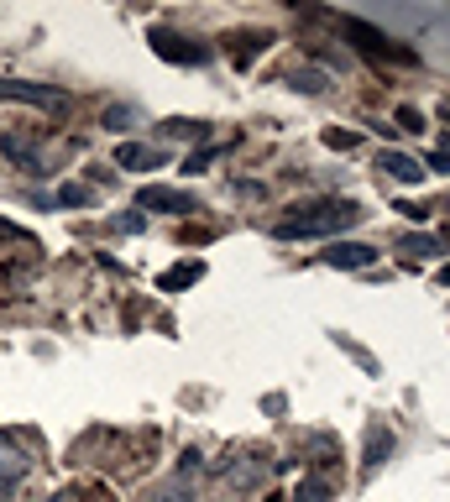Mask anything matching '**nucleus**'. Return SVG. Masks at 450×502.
I'll use <instances>...</instances> for the list:
<instances>
[{"mask_svg":"<svg viewBox=\"0 0 450 502\" xmlns=\"http://www.w3.org/2000/svg\"><path fill=\"white\" fill-rule=\"evenodd\" d=\"M0 100H22V105H63L53 84H22V79H0Z\"/></svg>","mask_w":450,"mask_h":502,"instance_id":"nucleus-8","label":"nucleus"},{"mask_svg":"<svg viewBox=\"0 0 450 502\" xmlns=\"http://www.w3.org/2000/svg\"><path fill=\"white\" fill-rule=\"evenodd\" d=\"M320 142H325L331 152H357V147H361V137H357V131H340V126H331V131H325Z\"/></svg>","mask_w":450,"mask_h":502,"instance_id":"nucleus-18","label":"nucleus"},{"mask_svg":"<svg viewBox=\"0 0 450 502\" xmlns=\"http://www.w3.org/2000/svg\"><path fill=\"white\" fill-rule=\"evenodd\" d=\"M429 168H435V173L446 178V173H450V157H446V152H435V157H429Z\"/></svg>","mask_w":450,"mask_h":502,"instance_id":"nucleus-29","label":"nucleus"},{"mask_svg":"<svg viewBox=\"0 0 450 502\" xmlns=\"http://www.w3.org/2000/svg\"><path fill=\"white\" fill-rule=\"evenodd\" d=\"M220 476H225L231 487H257V481L268 476V455H262V450H236V455L220 466Z\"/></svg>","mask_w":450,"mask_h":502,"instance_id":"nucleus-5","label":"nucleus"},{"mask_svg":"<svg viewBox=\"0 0 450 502\" xmlns=\"http://www.w3.org/2000/svg\"><path fill=\"white\" fill-rule=\"evenodd\" d=\"M199 277H205V262H179V267H168V272L157 277V288H163V294H179V288L199 283Z\"/></svg>","mask_w":450,"mask_h":502,"instance_id":"nucleus-13","label":"nucleus"},{"mask_svg":"<svg viewBox=\"0 0 450 502\" xmlns=\"http://www.w3.org/2000/svg\"><path fill=\"white\" fill-rule=\"evenodd\" d=\"M340 31H346V42L357 48V53H366V58H393V63H419V53L414 48H393L388 31H377L372 22H361V16H340Z\"/></svg>","mask_w":450,"mask_h":502,"instance_id":"nucleus-2","label":"nucleus"},{"mask_svg":"<svg viewBox=\"0 0 450 502\" xmlns=\"http://www.w3.org/2000/svg\"><path fill=\"white\" fill-rule=\"evenodd\" d=\"M361 220V205L357 199H314V205H294L278 225H272V236L278 241H304V236H335V231H346V225H357Z\"/></svg>","mask_w":450,"mask_h":502,"instance_id":"nucleus-1","label":"nucleus"},{"mask_svg":"<svg viewBox=\"0 0 450 502\" xmlns=\"http://www.w3.org/2000/svg\"><path fill=\"white\" fill-rule=\"evenodd\" d=\"M377 168H383L388 178H398V183H424V168L409 157V152H383V157H377Z\"/></svg>","mask_w":450,"mask_h":502,"instance_id":"nucleus-10","label":"nucleus"},{"mask_svg":"<svg viewBox=\"0 0 450 502\" xmlns=\"http://www.w3.org/2000/svg\"><path fill=\"white\" fill-rule=\"evenodd\" d=\"M58 205H63V209L90 205V189H84V183H63V189H58Z\"/></svg>","mask_w":450,"mask_h":502,"instance_id":"nucleus-21","label":"nucleus"},{"mask_svg":"<svg viewBox=\"0 0 450 502\" xmlns=\"http://www.w3.org/2000/svg\"><path fill=\"white\" fill-rule=\"evenodd\" d=\"M27 471H31V455L16 445L11 429H0V492H5V487H16Z\"/></svg>","mask_w":450,"mask_h":502,"instance_id":"nucleus-6","label":"nucleus"},{"mask_svg":"<svg viewBox=\"0 0 450 502\" xmlns=\"http://www.w3.org/2000/svg\"><path fill=\"white\" fill-rule=\"evenodd\" d=\"M157 502H194V492H189V487H168Z\"/></svg>","mask_w":450,"mask_h":502,"instance_id":"nucleus-27","label":"nucleus"},{"mask_svg":"<svg viewBox=\"0 0 450 502\" xmlns=\"http://www.w3.org/2000/svg\"><path fill=\"white\" fill-rule=\"evenodd\" d=\"M440 283H446V288H450V267H440Z\"/></svg>","mask_w":450,"mask_h":502,"instance_id":"nucleus-30","label":"nucleus"},{"mask_svg":"<svg viewBox=\"0 0 450 502\" xmlns=\"http://www.w3.org/2000/svg\"><path fill=\"white\" fill-rule=\"evenodd\" d=\"M110 225H116V231H126V236H131V231H142V215H116Z\"/></svg>","mask_w":450,"mask_h":502,"instance_id":"nucleus-26","label":"nucleus"},{"mask_svg":"<svg viewBox=\"0 0 450 502\" xmlns=\"http://www.w3.org/2000/svg\"><path fill=\"white\" fill-rule=\"evenodd\" d=\"M294 502H331V481H325V476H309L299 492H294Z\"/></svg>","mask_w":450,"mask_h":502,"instance_id":"nucleus-17","label":"nucleus"},{"mask_svg":"<svg viewBox=\"0 0 450 502\" xmlns=\"http://www.w3.org/2000/svg\"><path fill=\"white\" fill-rule=\"evenodd\" d=\"M294 89H304V94H320V89H325V74H320V68H299V74H294Z\"/></svg>","mask_w":450,"mask_h":502,"instance_id":"nucleus-23","label":"nucleus"},{"mask_svg":"<svg viewBox=\"0 0 450 502\" xmlns=\"http://www.w3.org/2000/svg\"><path fill=\"white\" fill-rule=\"evenodd\" d=\"M152 53L168 63H189V68H199V63H210V48L205 42H194V37H179V31L157 27L152 31Z\"/></svg>","mask_w":450,"mask_h":502,"instance_id":"nucleus-3","label":"nucleus"},{"mask_svg":"<svg viewBox=\"0 0 450 502\" xmlns=\"http://www.w3.org/2000/svg\"><path fill=\"white\" fill-rule=\"evenodd\" d=\"M53 502H110V492H105L100 481H74V487H63Z\"/></svg>","mask_w":450,"mask_h":502,"instance_id":"nucleus-15","label":"nucleus"},{"mask_svg":"<svg viewBox=\"0 0 450 502\" xmlns=\"http://www.w3.org/2000/svg\"><path fill=\"white\" fill-rule=\"evenodd\" d=\"M268 42H272V37H262V31H246V37H241V48H236V63H251L262 48H268Z\"/></svg>","mask_w":450,"mask_h":502,"instance_id":"nucleus-20","label":"nucleus"},{"mask_svg":"<svg viewBox=\"0 0 450 502\" xmlns=\"http://www.w3.org/2000/svg\"><path fill=\"white\" fill-rule=\"evenodd\" d=\"M0 152H5L11 163H22L27 173H42V163H37V152H31V137H16V131H11V137L0 142Z\"/></svg>","mask_w":450,"mask_h":502,"instance_id":"nucleus-14","label":"nucleus"},{"mask_svg":"<svg viewBox=\"0 0 450 502\" xmlns=\"http://www.w3.org/2000/svg\"><path fill=\"white\" fill-rule=\"evenodd\" d=\"M398 126H403V131H424V116L414 105H398Z\"/></svg>","mask_w":450,"mask_h":502,"instance_id":"nucleus-25","label":"nucleus"},{"mask_svg":"<svg viewBox=\"0 0 450 502\" xmlns=\"http://www.w3.org/2000/svg\"><path fill=\"white\" fill-rule=\"evenodd\" d=\"M100 126H105V131H131V126H137V110H131V105H110V110L100 116Z\"/></svg>","mask_w":450,"mask_h":502,"instance_id":"nucleus-16","label":"nucleus"},{"mask_svg":"<svg viewBox=\"0 0 450 502\" xmlns=\"http://www.w3.org/2000/svg\"><path fill=\"white\" fill-rule=\"evenodd\" d=\"M210 163H215V147H199L194 157H183V173L199 178V173H210Z\"/></svg>","mask_w":450,"mask_h":502,"instance_id":"nucleus-22","label":"nucleus"},{"mask_svg":"<svg viewBox=\"0 0 450 502\" xmlns=\"http://www.w3.org/2000/svg\"><path fill=\"white\" fill-rule=\"evenodd\" d=\"M393 209H398V215H409V220H424V215H429L424 205H409V199H403V205H393Z\"/></svg>","mask_w":450,"mask_h":502,"instance_id":"nucleus-28","label":"nucleus"},{"mask_svg":"<svg viewBox=\"0 0 450 502\" xmlns=\"http://www.w3.org/2000/svg\"><path fill=\"white\" fill-rule=\"evenodd\" d=\"M116 163H120V168H131V173H147V168H163V152L142 147V142H120Z\"/></svg>","mask_w":450,"mask_h":502,"instance_id":"nucleus-9","label":"nucleus"},{"mask_svg":"<svg viewBox=\"0 0 450 502\" xmlns=\"http://www.w3.org/2000/svg\"><path fill=\"white\" fill-rule=\"evenodd\" d=\"M137 209H163V215H194L199 199L194 194H179V189H168V183H147L142 194H137Z\"/></svg>","mask_w":450,"mask_h":502,"instance_id":"nucleus-4","label":"nucleus"},{"mask_svg":"<svg viewBox=\"0 0 450 502\" xmlns=\"http://www.w3.org/2000/svg\"><path fill=\"white\" fill-rule=\"evenodd\" d=\"M168 142H205L210 137V120H183V116H173V120H163L157 126Z\"/></svg>","mask_w":450,"mask_h":502,"instance_id":"nucleus-12","label":"nucleus"},{"mask_svg":"<svg viewBox=\"0 0 450 502\" xmlns=\"http://www.w3.org/2000/svg\"><path fill=\"white\" fill-rule=\"evenodd\" d=\"M372 262H377V246H366V241H335L325 251V267H340V272H361Z\"/></svg>","mask_w":450,"mask_h":502,"instance_id":"nucleus-7","label":"nucleus"},{"mask_svg":"<svg viewBox=\"0 0 450 502\" xmlns=\"http://www.w3.org/2000/svg\"><path fill=\"white\" fill-rule=\"evenodd\" d=\"M440 142H446V157H450V137H440Z\"/></svg>","mask_w":450,"mask_h":502,"instance_id":"nucleus-31","label":"nucleus"},{"mask_svg":"<svg viewBox=\"0 0 450 502\" xmlns=\"http://www.w3.org/2000/svg\"><path fill=\"white\" fill-rule=\"evenodd\" d=\"M16 241H22V246H31L27 231H22L16 220H5V215H0V246H16Z\"/></svg>","mask_w":450,"mask_h":502,"instance_id":"nucleus-24","label":"nucleus"},{"mask_svg":"<svg viewBox=\"0 0 450 502\" xmlns=\"http://www.w3.org/2000/svg\"><path fill=\"white\" fill-rule=\"evenodd\" d=\"M388 450H393V429L388 424H366V455H361V466L377 471V466L388 461Z\"/></svg>","mask_w":450,"mask_h":502,"instance_id":"nucleus-11","label":"nucleus"},{"mask_svg":"<svg viewBox=\"0 0 450 502\" xmlns=\"http://www.w3.org/2000/svg\"><path fill=\"white\" fill-rule=\"evenodd\" d=\"M398 246H403V251H414V257H435V251H440V241H435V236H419V231H409Z\"/></svg>","mask_w":450,"mask_h":502,"instance_id":"nucleus-19","label":"nucleus"}]
</instances>
